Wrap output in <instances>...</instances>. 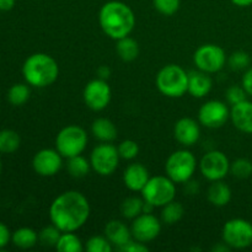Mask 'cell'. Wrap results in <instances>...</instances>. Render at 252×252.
Wrapping results in <instances>:
<instances>
[{"label": "cell", "mask_w": 252, "mask_h": 252, "mask_svg": "<svg viewBox=\"0 0 252 252\" xmlns=\"http://www.w3.org/2000/svg\"><path fill=\"white\" fill-rule=\"evenodd\" d=\"M90 217V203L83 193L66 191L59 194L49 207V218L62 233L80 229Z\"/></svg>", "instance_id": "1"}, {"label": "cell", "mask_w": 252, "mask_h": 252, "mask_svg": "<svg viewBox=\"0 0 252 252\" xmlns=\"http://www.w3.org/2000/svg\"><path fill=\"white\" fill-rule=\"evenodd\" d=\"M98 22L102 31L112 39L129 36L135 25L132 9L122 1H108L101 7Z\"/></svg>", "instance_id": "2"}, {"label": "cell", "mask_w": 252, "mask_h": 252, "mask_svg": "<svg viewBox=\"0 0 252 252\" xmlns=\"http://www.w3.org/2000/svg\"><path fill=\"white\" fill-rule=\"evenodd\" d=\"M25 80L34 88H47L57 80L59 66L54 58L46 53H34L22 66Z\"/></svg>", "instance_id": "3"}, {"label": "cell", "mask_w": 252, "mask_h": 252, "mask_svg": "<svg viewBox=\"0 0 252 252\" xmlns=\"http://www.w3.org/2000/svg\"><path fill=\"white\" fill-rule=\"evenodd\" d=\"M157 88L166 97H182L189 90V74L176 64L165 65L157 75Z\"/></svg>", "instance_id": "4"}, {"label": "cell", "mask_w": 252, "mask_h": 252, "mask_svg": "<svg viewBox=\"0 0 252 252\" xmlns=\"http://www.w3.org/2000/svg\"><path fill=\"white\" fill-rule=\"evenodd\" d=\"M197 169V160L189 150H177L166 160L165 170L175 184H187Z\"/></svg>", "instance_id": "5"}, {"label": "cell", "mask_w": 252, "mask_h": 252, "mask_svg": "<svg viewBox=\"0 0 252 252\" xmlns=\"http://www.w3.org/2000/svg\"><path fill=\"white\" fill-rule=\"evenodd\" d=\"M88 145V134L79 126H66L57 134L56 149L63 158L80 155Z\"/></svg>", "instance_id": "6"}, {"label": "cell", "mask_w": 252, "mask_h": 252, "mask_svg": "<svg viewBox=\"0 0 252 252\" xmlns=\"http://www.w3.org/2000/svg\"><path fill=\"white\" fill-rule=\"evenodd\" d=\"M176 196L175 182L169 176L150 177L142 189V197L145 202L154 207H164L174 201Z\"/></svg>", "instance_id": "7"}, {"label": "cell", "mask_w": 252, "mask_h": 252, "mask_svg": "<svg viewBox=\"0 0 252 252\" xmlns=\"http://www.w3.org/2000/svg\"><path fill=\"white\" fill-rule=\"evenodd\" d=\"M118 149L111 143H102L94 148L90 155V164L94 171L101 176H110L117 170L120 164Z\"/></svg>", "instance_id": "8"}, {"label": "cell", "mask_w": 252, "mask_h": 252, "mask_svg": "<svg viewBox=\"0 0 252 252\" xmlns=\"http://www.w3.org/2000/svg\"><path fill=\"white\" fill-rule=\"evenodd\" d=\"M221 235L230 249H246L252 245V224L245 219H231L223 226Z\"/></svg>", "instance_id": "9"}, {"label": "cell", "mask_w": 252, "mask_h": 252, "mask_svg": "<svg viewBox=\"0 0 252 252\" xmlns=\"http://www.w3.org/2000/svg\"><path fill=\"white\" fill-rule=\"evenodd\" d=\"M193 62L198 70L204 73H218L226 62L225 52L217 44H203L193 54Z\"/></svg>", "instance_id": "10"}, {"label": "cell", "mask_w": 252, "mask_h": 252, "mask_svg": "<svg viewBox=\"0 0 252 252\" xmlns=\"http://www.w3.org/2000/svg\"><path fill=\"white\" fill-rule=\"evenodd\" d=\"M202 175L209 181L223 180L230 171V162L226 155L219 150H212L203 155L199 162Z\"/></svg>", "instance_id": "11"}, {"label": "cell", "mask_w": 252, "mask_h": 252, "mask_svg": "<svg viewBox=\"0 0 252 252\" xmlns=\"http://www.w3.org/2000/svg\"><path fill=\"white\" fill-rule=\"evenodd\" d=\"M230 117L228 106L218 100L207 101L201 106L198 111V121L207 128H220Z\"/></svg>", "instance_id": "12"}, {"label": "cell", "mask_w": 252, "mask_h": 252, "mask_svg": "<svg viewBox=\"0 0 252 252\" xmlns=\"http://www.w3.org/2000/svg\"><path fill=\"white\" fill-rule=\"evenodd\" d=\"M130 231L134 240L147 244L159 236L161 231V223L153 214L142 213L137 218L133 219Z\"/></svg>", "instance_id": "13"}, {"label": "cell", "mask_w": 252, "mask_h": 252, "mask_svg": "<svg viewBox=\"0 0 252 252\" xmlns=\"http://www.w3.org/2000/svg\"><path fill=\"white\" fill-rule=\"evenodd\" d=\"M86 106L93 111H101L108 106L111 101V88L106 80L95 79L86 84L83 93Z\"/></svg>", "instance_id": "14"}, {"label": "cell", "mask_w": 252, "mask_h": 252, "mask_svg": "<svg viewBox=\"0 0 252 252\" xmlns=\"http://www.w3.org/2000/svg\"><path fill=\"white\" fill-rule=\"evenodd\" d=\"M62 158L63 157L59 154L57 149H42L33 157L32 166L39 176H54L62 169V165H63Z\"/></svg>", "instance_id": "15"}, {"label": "cell", "mask_w": 252, "mask_h": 252, "mask_svg": "<svg viewBox=\"0 0 252 252\" xmlns=\"http://www.w3.org/2000/svg\"><path fill=\"white\" fill-rule=\"evenodd\" d=\"M175 139L184 147H192L198 142L201 137L199 125L194 120L189 117L181 118L174 127Z\"/></svg>", "instance_id": "16"}, {"label": "cell", "mask_w": 252, "mask_h": 252, "mask_svg": "<svg viewBox=\"0 0 252 252\" xmlns=\"http://www.w3.org/2000/svg\"><path fill=\"white\" fill-rule=\"evenodd\" d=\"M149 179L150 176L148 169L139 162L130 164L123 172V182H125L126 187L133 192H142Z\"/></svg>", "instance_id": "17"}, {"label": "cell", "mask_w": 252, "mask_h": 252, "mask_svg": "<svg viewBox=\"0 0 252 252\" xmlns=\"http://www.w3.org/2000/svg\"><path fill=\"white\" fill-rule=\"evenodd\" d=\"M230 118L233 125L240 132L252 133V102L245 100L233 106L230 111Z\"/></svg>", "instance_id": "18"}, {"label": "cell", "mask_w": 252, "mask_h": 252, "mask_svg": "<svg viewBox=\"0 0 252 252\" xmlns=\"http://www.w3.org/2000/svg\"><path fill=\"white\" fill-rule=\"evenodd\" d=\"M105 236L117 249H121L133 239L130 229L120 220H111L106 224Z\"/></svg>", "instance_id": "19"}, {"label": "cell", "mask_w": 252, "mask_h": 252, "mask_svg": "<svg viewBox=\"0 0 252 252\" xmlns=\"http://www.w3.org/2000/svg\"><path fill=\"white\" fill-rule=\"evenodd\" d=\"M212 79L208 73L198 70L189 74V90L187 93L197 98H202L208 95L212 90Z\"/></svg>", "instance_id": "20"}, {"label": "cell", "mask_w": 252, "mask_h": 252, "mask_svg": "<svg viewBox=\"0 0 252 252\" xmlns=\"http://www.w3.org/2000/svg\"><path fill=\"white\" fill-rule=\"evenodd\" d=\"M94 137L102 143H111L117 138V128L107 118H97L91 126Z\"/></svg>", "instance_id": "21"}, {"label": "cell", "mask_w": 252, "mask_h": 252, "mask_svg": "<svg viewBox=\"0 0 252 252\" xmlns=\"http://www.w3.org/2000/svg\"><path fill=\"white\" fill-rule=\"evenodd\" d=\"M208 201L216 207H224L230 202L231 189L221 180L213 181L208 189Z\"/></svg>", "instance_id": "22"}, {"label": "cell", "mask_w": 252, "mask_h": 252, "mask_svg": "<svg viewBox=\"0 0 252 252\" xmlns=\"http://www.w3.org/2000/svg\"><path fill=\"white\" fill-rule=\"evenodd\" d=\"M116 51H117L118 57L125 62H132L139 56V46H138L137 41L128 36L117 39Z\"/></svg>", "instance_id": "23"}, {"label": "cell", "mask_w": 252, "mask_h": 252, "mask_svg": "<svg viewBox=\"0 0 252 252\" xmlns=\"http://www.w3.org/2000/svg\"><path fill=\"white\" fill-rule=\"evenodd\" d=\"M185 214V208L180 202L174 201L169 202L167 204H165L162 207L161 211V219L165 224L167 225H172V224H176L177 221H180L182 219Z\"/></svg>", "instance_id": "24"}, {"label": "cell", "mask_w": 252, "mask_h": 252, "mask_svg": "<svg viewBox=\"0 0 252 252\" xmlns=\"http://www.w3.org/2000/svg\"><path fill=\"white\" fill-rule=\"evenodd\" d=\"M38 241V235L30 228H20L12 235V243L20 249L33 248Z\"/></svg>", "instance_id": "25"}, {"label": "cell", "mask_w": 252, "mask_h": 252, "mask_svg": "<svg viewBox=\"0 0 252 252\" xmlns=\"http://www.w3.org/2000/svg\"><path fill=\"white\" fill-rule=\"evenodd\" d=\"M56 249L61 252H81L84 250V246L80 238L75 235L74 231H70V233H62Z\"/></svg>", "instance_id": "26"}, {"label": "cell", "mask_w": 252, "mask_h": 252, "mask_svg": "<svg viewBox=\"0 0 252 252\" xmlns=\"http://www.w3.org/2000/svg\"><path fill=\"white\" fill-rule=\"evenodd\" d=\"M90 161H88L85 158L81 157V154L73 158H69L68 164H66V169H68L69 175L75 177V179L85 177L89 174V171H90Z\"/></svg>", "instance_id": "27"}, {"label": "cell", "mask_w": 252, "mask_h": 252, "mask_svg": "<svg viewBox=\"0 0 252 252\" xmlns=\"http://www.w3.org/2000/svg\"><path fill=\"white\" fill-rule=\"evenodd\" d=\"M144 199L139 197H128L121 204V213L125 218L134 219L143 213Z\"/></svg>", "instance_id": "28"}, {"label": "cell", "mask_w": 252, "mask_h": 252, "mask_svg": "<svg viewBox=\"0 0 252 252\" xmlns=\"http://www.w3.org/2000/svg\"><path fill=\"white\" fill-rule=\"evenodd\" d=\"M19 147L20 137L16 132L10 129L0 132V152L10 154V153L16 152Z\"/></svg>", "instance_id": "29"}, {"label": "cell", "mask_w": 252, "mask_h": 252, "mask_svg": "<svg viewBox=\"0 0 252 252\" xmlns=\"http://www.w3.org/2000/svg\"><path fill=\"white\" fill-rule=\"evenodd\" d=\"M30 97V89L27 85L24 84H15L11 86L7 94V98H9L10 103L14 106H21L29 100Z\"/></svg>", "instance_id": "30"}, {"label": "cell", "mask_w": 252, "mask_h": 252, "mask_svg": "<svg viewBox=\"0 0 252 252\" xmlns=\"http://www.w3.org/2000/svg\"><path fill=\"white\" fill-rule=\"evenodd\" d=\"M62 235V231L57 228L56 225H49L42 229L38 234V241L43 246H48V248H56L58 244L59 238Z\"/></svg>", "instance_id": "31"}, {"label": "cell", "mask_w": 252, "mask_h": 252, "mask_svg": "<svg viewBox=\"0 0 252 252\" xmlns=\"http://www.w3.org/2000/svg\"><path fill=\"white\" fill-rule=\"evenodd\" d=\"M230 172L238 179H248L252 175V162L245 158L235 160L230 164Z\"/></svg>", "instance_id": "32"}, {"label": "cell", "mask_w": 252, "mask_h": 252, "mask_svg": "<svg viewBox=\"0 0 252 252\" xmlns=\"http://www.w3.org/2000/svg\"><path fill=\"white\" fill-rule=\"evenodd\" d=\"M85 249L89 252H111L112 251V244L108 241L106 236H91L86 241Z\"/></svg>", "instance_id": "33"}, {"label": "cell", "mask_w": 252, "mask_h": 252, "mask_svg": "<svg viewBox=\"0 0 252 252\" xmlns=\"http://www.w3.org/2000/svg\"><path fill=\"white\" fill-rule=\"evenodd\" d=\"M117 149L120 157L125 160L134 159L138 155V153H139V147H138L137 142H134L132 139L123 140L122 143H120Z\"/></svg>", "instance_id": "34"}, {"label": "cell", "mask_w": 252, "mask_h": 252, "mask_svg": "<svg viewBox=\"0 0 252 252\" xmlns=\"http://www.w3.org/2000/svg\"><path fill=\"white\" fill-rule=\"evenodd\" d=\"M251 63V58L246 52L238 51L233 53L229 58V65L234 70H243L246 69Z\"/></svg>", "instance_id": "35"}, {"label": "cell", "mask_w": 252, "mask_h": 252, "mask_svg": "<svg viewBox=\"0 0 252 252\" xmlns=\"http://www.w3.org/2000/svg\"><path fill=\"white\" fill-rule=\"evenodd\" d=\"M154 7L162 15H174L180 7V0H153Z\"/></svg>", "instance_id": "36"}, {"label": "cell", "mask_w": 252, "mask_h": 252, "mask_svg": "<svg viewBox=\"0 0 252 252\" xmlns=\"http://www.w3.org/2000/svg\"><path fill=\"white\" fill-rule=\"evenodd\" d=\"M246 95L248 93L245 91V89L243 86H230V88L226 90V100L231 105H236V103H240L243 101L246 100Z\"/></svg>", "instance_id": "37"}, {"label": "cell", "mask_w": 252, "mask_h": 252, "mask_svg": "<svg viewBox=\"0 0 252 252\" xmlns=\"http://www.w3.org/2000/svg\"><path fill=\"white\" fill-rule=\"evenodd\" d=\"M118 250L123 252H147L149 251V248L147 246V244L140 243V241L132 239L129 243L126 244L125 246H122V248L118 249Z\"/></svg>", "instance_id": "38"}, {"label": "cell", "mask_w": 252, "mask_h": 252, "mask_svg": "<svg viewBox=\"0 0 252 252\" xmlns=\"http://www.w3.org/2000/svg\"><path fill=\"white\" fill-rule=\"evenodd\" d=\"M243 88L248 93V95L252 96V68L249 69L243 76Z\"/></svg>", "instance_id": "39"}, {"label": "cell", "mask_w": 252, "mask_h": 252, "mask_svg": "<svg viewBox=\"0 0 252 252\" xmlns=\"http://www.w3.org/2000/svg\"><path fill=\"white\" fill-rule=\"evenodd\" d=\"M10 241V231L2 223H0V249L6 246Z\"/></svg>", "instance_id": "40"}, {"label": "cell", "mask_w": 252, "mask_h": 252, "mask_svg": "<svg viewBox=\"0 0 252 252\" xmlns=\"http://www.w3.org/2000/svg\"><path fill=\"white\" fill-rule=\"evenodd\" d=\"M97 74H98V78L102 79V80H106V79L110 78L111 70H110V68H108V66L101 65L100 68L97 69Z\"/></svg>", "instance_id": "41"}, {"label": "cell", "mask_w": 252, "mask_h": 252, "mask_svg": "<svg viewBox=\"0 0 252 252\" xmlns=\"http://www.w3.org/2000/svg\"><path fill=\"white\" fill-rule=\"evenodd\" d=\"M15 5V0H0V10L1 11H7V10L12 9Z\"/></svg>", "instance_id": "42"}, {"label": "cell", "mask_w": 252, "mask_h": 252, "mask_svg": "<svg viewBox=\"0 0 252 252\" xmlns=\"http://www.w3.org/2000/svg\"><path fill=\"white\" fill-rule=\"evenodd\" d=\"M231 1H233V4H235L236 6L240 7H246L252 5V0H231Z\"/></svg>", "instance_id": "43"}, {"label": "cell", "mask_w": 252, "mask_h": 252, "mask_svg": "<svg viewBox=\"0 0 252 252\" xmlns=\"http://www.w3.org/2000/svg\"><path fill=\"white\" fill-rule=\"evenodd\" d=\"M0 172H1V162H0Z\"/></svg>", "instance_id": "44"}]
</instances>
